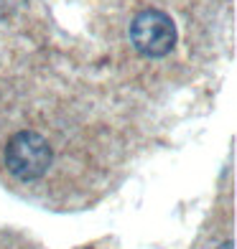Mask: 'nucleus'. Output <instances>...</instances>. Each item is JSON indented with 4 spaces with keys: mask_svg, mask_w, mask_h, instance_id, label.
Returning a JSON list of instances; mask_svg holds the SVG:
<instances>
[{
    "mask_svg": "<svg viewBox=\"0 0 237 249\" xmlns=\"http://www.w3.org/2000/svg\"><path fill=\"white\" fill-rule=\"evenodd\" d=\"M54 160V150L43 135L20 130L5 145V168L18 180H36L46 176Z\"/></svg>",
    "mask_w": 237,
    "mask_h": 249,
    "instance_id": "1",
    "label": "nucleus"
},
{
    "mask_svg": "<svg viewBox=\"0 0 237 249\" xmlns=\"http://www.w3.org/2000/svg\"><path fill=\"white\" fill-rule=\"evenodd\" d=\"M130 41L138 53L148 56V59H161V56L174 51L178 41V31L168 13L158 8H145L133 18Z\"/></svg>",
    "mask_w": 237,
    "mask_h": 249,
    "instance_id": "2",
    "label": "nucleus"
},
{
    "mask_svg": "<svg viewBox=\"0 0 237 249\" xmlns=\"http://www.w3.org/2000/svg\"><path fill=\"white\" fill-rule=\"evenodd\" d=\"M217 249H235V242H224V244H219Z\"/></svg>",
    "mask_w": 237,
    "mask_h": 249,
    "instance_id": "3",
    "label": "nucleus"
}]
</instances>
